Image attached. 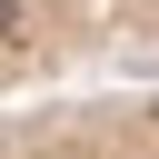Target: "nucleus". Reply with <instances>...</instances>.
I'll return each instance as SVG.
<instances>
[{"mask_svg":"<svg viewBox=\"0 0 159 159\" xmlns=\"http://www.w3.org/2000/svg\"><path fill=\"white\" fill-rule=\"evenodd\" d=\"M80 80H159V0H0V109Z\"/></svg>","mask_w":159,"mask_h":159,"instance_id":"obj_1","label":"nucleus"},{"mask_svg":"<svg viewBox=\"0 0 159 159\" xmlns=\"http://www.w3.org/2000/svg\"><path fill=\"white\" fill-rule=\"evenodd\" d=\"M0 159H159V80H80L0 109Z\"/></svg>","mask_w":159,"mask_h":159,"instance_id":"obj_2","label":"nucleus"}]
</instances>
